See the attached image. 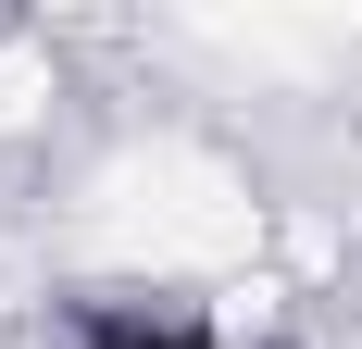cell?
Here are the masks:
<instances>
[{
    "label": "cell",
    "mask_w": 362,
    "mask_h": 349,
    "mask_svg": "<svg viewBox=\"0 0 362 349\" xmlns=\"http://www.w3.org/2000/svg\"><path fill=\"white\" fill-rule=\"evenodd\" d=\"M88 349H225V337H187V324H150V312H88Z\"/></svg>",
    "instance_id": "cell-1"
}]
</instances>
